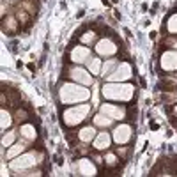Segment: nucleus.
<instances>
[{
  "label": "nucleus",
  "instance_id": "nucleus-1",
  "mask_svg": "<svg viewBox=\"0 0 177 177\" xmlns=\"http://www.w3.org/2000/svg\"><path fill=\"white\" fill-rule=\"evenodd\" d=\"M131 94L129 85H104V96L106 97H114V99H128V96Z\"/></svg>",
  "mask_w": 177,
  "mask_h": 177
},
{
  "label": "nucleus",
  "instance_id": "nucleus-2",
  "mask_svg": "<svg viewBox=\"0 0 177 177\" xmlns=\"http://www.w3.org/2000/svg\"><path fill=\"white\" fill-rule=\"evenodd\" d=\"M129 136H131V129L128 128V126H121L117 131H115V140L117 142H128L129 140Z\"/></svg>",
  "mask_w": 177,
  "mask_h": 177
},
{
  "label": "nucleus",
  "instance_id": "nucleus-3",
  "mask_svg": "<svg viewBox=\"0 0 177 177\" xmlns=\"http://www.w3.org/2000/svg\"><path fill=\"white\" fill-rule=\"evenodd\" d=\"M101 110H103V114L112 115V117H122V114H124L121 108H117V106H112V104H104Z\"/></svg>",
  "mask_w": 177,
  "mask_h": 177
},
{
  "label": "nucleus",
  "instance_id": "nucleus-4",
  "mask_svg": "<svg viewBox=\"0 0 177 177\" xmlns=\"http://www.w3.org/2000/svg\"><path fill=\"white\" fill-rule=\"evenodd\" d=\"M108 144H110V136L108 135H99V138H97V140H96V147H97V149H103L104 145H108Z\"/></svg>",
  "mask_w": 177,
  "mask_h": 177
},
{
  "label": "nucleus",
  "instance_id": "nucleus-5",
  "mask_svg": "<svg viewBox=\"0 0 177 177\" xmlns=\"http://www.w3.org/2000/svg\"><path fill=\"white\" fill-rule=\"evenodd\" d=\"M94 122H97V126H108V124H110V121H108V119H103L101 115L94 117Z\"/></svg>",
  "mask_w": 177,
  "mask_h": 177
},
{
  "label": "nucleus",
  "instance_id": "nucleus-6",
  "mask_svg": "<svg viewBox=\"0 0 177 177\" xmlns=\"http://www.w3.org/2000/svg\"><path fill=\"white\" fill-rule=\"evenodd\" d=\"M89 69H90V73H97V71H99V60H97V59H96V60H92Z\"/></svg>",
  "mask_w": 177,
  "mask_h": 177
},
{
  "label": "nucleus",
  "instance_id": "nucleus-7",
  "mask_svg": "<svg viewBox=\"0 0 177 177\" xmlns=\"http://www.w3.org/2000/svg\"><path fill=\"white\" fill-rule=\"evenodd\" d=\"M149 128H151L152 131H156V129H159V124H158V122H154V121H151V122H149Z\"/></svg>",
  "mask_w": 177,
  "mask_h": 177
},
{
  "label": "nucleus",
  "instance_id": "nucleus-8",
  "mask_svg": "<svg viewBox=\"0 0 177 177\" xmlns=\"http://www.w3.org/2000/svg\"><path fill=\"white\" fill-rule=\"evenodd\" d=\"M21 151V147H14V149H9V156H14V154H18Z\"/></svg>",
  "mask_w": 177,
  "mask_h": 177
},
{
  "label": "nucleus",
  "instance_id": "nucleus-9",
  "mask_svg": "<svg viewBox=\"0 0 177 177\" xmlns=\"http://www.w3.org/2000/svg\"><path fill=\"white\" fill-rule=\"evenodd\" d=\"M174 110H175V114H177V106H175V108H174Z\"/></svg>",
  "mask_w": 177,
  "mask_h": 177
}]
</instances>
